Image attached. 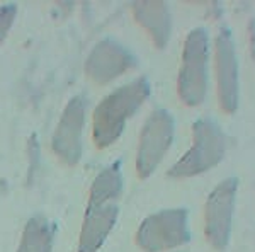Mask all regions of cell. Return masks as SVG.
<instances>
[{
  "mask_svg": "<svg viewBox=\"0 0 255 252\" xmlns=\"http://www.w3.org/2000/svg\"><path fill=\"white\" fill-rule=\"evenodd\" d=\"M148 94L150 84L141 77L118 89L101 102L94 118V135L99 147L109 145L121 135L126 119L146 101Z\"/></svg>",
  "mask_w": 255,
  "mask_h": 252,
  "instance_id": "6da1fadb",
  "label": "cell"
},
{
  "mask_svg": "<svg viewBox=\"0 0 255 252\" xmlns=\"http://www.w3.org/2000/svg\"><path fill=\"white\" fill-rule=\"evenodd\" d=\"M226 154V136L213 119H197L192 125V145L174 164L168 176L192 177L216 167Z\"/></svg>",
  "mask_w": 255,
  "mask_h": 252,
  "instance_id": "7a4b0ae2",
  "label": "cell"
},
{
  "mask_svg": "<svg viewBox=\"0 0 255 252\" xmlns=\"http://www.w3.org/2000/svg\"><path fill=\"white\" fill-rule=\"evenodd\" d=\"M208 61L209 38L203 27L192 29L187 34L182 51L177 92L184 104L199 106L208 92Z\"/></svg>",
  "mask_w": 255,
  "mask_h": 252,
  "instance_id": "3957f363",
  "label": "cell"
},
{
  "mask_svg": "<svg viewBox=\"0 0 255 252\" xmlns=\"http://www.w3.org/2000/svg\"><path fill=\"white\" fill-rule=\"evenodd\" d=\"M238 179L228 177L209 193L204 208V235L213 249L225 251L232 239Z\"/></svg>",
  "mask_w": 255,
  "mask_h": 252,
  "instance_id": "277c9868",
  "label": "cell"
},
{
  "mask_svg": "<svg viewBox=\"0 0 255 252\" xmlns=\"http://www.w3.org/2000/svg\"><path fill=\"white\" fill-rule=\"evenodd\" d=\"M187 212L186 210H163L150 215L138 229L136 242L146 252H162L184 246L189 242Z\"/></svg>",
  "mask_w": 255,
  "mask_h": 252,
  "instance_id": "5b68a950",
  "label": "cell"
},
{
  "mask_svg": "<svg viewBox=\"0 0 255 252\" xmlns=\"http://www.w3.org/2000/svg\"><path fill=\"white\" fill-rule=\"evenodd\" d=\"M172 138H174V118L165 109L153 111L145 121V126L139 135L136 157L139 176L148 177L158 167L170 147Z\"/></svg>",
  "mask_w": 255,
  "mask_h": 252,
  "instance_id": "8992f818",
  "label": "cell"
},
{
  "mask_svg": "<svg viewBox=\"0 0 255 252\" xmlns=\"http://www.w3.org/2000/svg\"><path fill=\"white\" fill-rule=\"evenodd\" d=\"M216 89L218 104L226 114H233L240 101V77H238V58L235 41L230 29H221L215 41Z\"/></svg>",
  "mask_w": 255,
  "mask_h": 252,
  "instance_id": "52a82bcc",
  "label": "cell"
},
{
  "mask_svg": "<svg viewBox=\"0 0 255 252\" xmlns=\"http://www.w3.org/2000/svg\"><path fill=\"white\" fill-rule=\"evenodd\" d=\"M84 123V106L80 99H75L68 109L65 111V116L55 135V150L67 162H77L80 154V130Z\"/></svg>",
  "mask_w": 255,
  "mask_h": 252,
  "instance_id": "ba28073f",
  "label": "cell"
},
{
  "mask_svg": "<svg viewBox=\"0 0 255 252\" xmlns=\"http://www.w3.org/2000/svg\"><path fill=\"white\" fill-rule=\"evenodd\" d=\"M131 65H133V56L125 48L111 41H104L92 53L87 70L96 80L108 82L128 70Z\"/></svg>",
  "mask_w": 255,
  "mask_h": 252,
  "instance_id": "9c48e42d",
  "label": "cell"
},
{
  "mask_svg": "<svg viewBox=\"0 0 255 252\" xmlns=\"http://www.w3.org/2000/svg\"><path fill=\"white\" fill-rule=\"evenodd\" d=\"M118 210L114 205H89L87 218L82 230L80 239V252H92L96 251L106 235L109 234L111 227L114 225Z\"/></svg>",
  "mask_w": 255,
  "mask_h": 252,
  "instance_id": "30bf717a",
  "label": "cell"
},
{
  "mask_svg": "<svg viewBox=\"0 0 255 252\" xmlns=\"http://www.w3.org/2000/svg\"><path fill=\"white\" fill-rule=\"evenodd\" d=\"M134 17L158 48H163L170 36V14L163 2H138L133 5Z\"/></svg>",
  "mask_w": 255,
  "mask_h": 252,
  "instance_id": "8fae6325",
  "label": "cell"
},
{
  "mask_svg": "<svg viewBox=\"0 0 255 252\" xmlns=\"http://www.w3.org/2000/svg\"><path fill=\"white\" fill-rule=\"evenodd\" d=\"M121 191V174L118 167H109L97 177L92 188L89 205H104L109 203L113 198H116Z\"/></svg>",
  "mask_w": 255,
  "mask_h": 252,
  "instance_id": "7c38bea8",
  "label": "cell"
},
{
  "mask_svg": "<svg viewBox=\"0 0 255 252\" xmlns=\"http://www.w3.org/2000/svg\"><path fill=\"white\" fill-rule=\"evenodd\" d=\"M49 241H51V234L48 230L46 222L32 220L27 225L19 252H49Z\"/></svg>",
  "mask_w": 255,
  "mask_h": 252,
  "instance_id": "4fadbf2b",
  "label": "cell"
},
{
  "mask_svg": "<svg viewBox=\"0 0 255 252\" xmlns=\"http://www.w3.org/2000/svg\"><path fill=\"white\" fill-rule=\"evenodd\" d=\"M12 14H14V9H12V7L0 10V39H2L3 34H5L7 27H9V24L12 20Z\"/></svg>",
  "mask_w": 255,
  "mask_h": 252,
  "instance_id": "5bb4252c",
  "label": "cell"
}]
</instances>
